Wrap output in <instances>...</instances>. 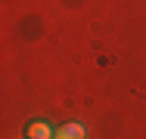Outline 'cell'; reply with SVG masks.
Returning <instances> with one entry per match:
<instances>
[{
	"instance_id": "1",
	"label": "cell",
	"mask_w": 146,
	"mask_h": 139,
	"mask_svg": "<svg viewBox=\"0 0 146 139\" xmlns=\"http://www.w3.org/2000/svg\"><path fill=\"white\" fill-rule=\"evenodd\" d=\"M25 136L28 139H56V130L47 121H34V124H28V133Z\"/></svg>"
},
{
	"instance_id": "2",
	"label": "cell",
	"mask_w": 146,
	"mask_h": 139,
	"mask_svg": "<svg viewBox=\"0 0 146 139\" xmlns=\"http://www.w3.org/2000/svg\"><path fill=\"white\" fill-rule=\"evenodd\" d=\"M84 136H87L84 124H75V121H72V124H62L56 130V139H84Z\"/></svg>"
}]
</instances>
